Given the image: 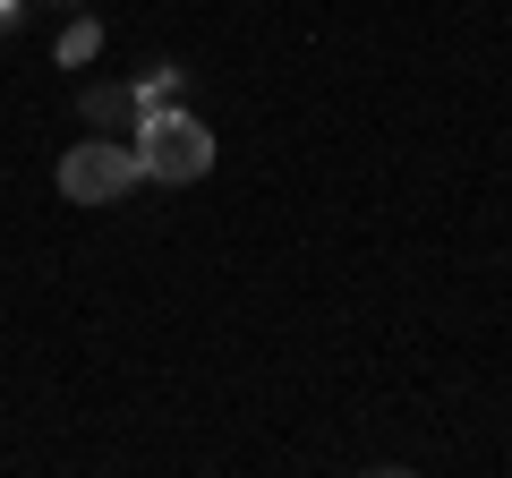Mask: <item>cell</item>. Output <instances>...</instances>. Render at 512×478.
Wrapping results in <instances>:
<instances>
[{
    "label": "cell",
    "mask_w": 512,
    "mask_h": 478,
    "mask_svg": "<svg viewBox=\"0 0 512 478\" xmlns=\"http://www.w3.org/2000/svg\"><path fill=\"white\" fill-rule=\"evenodd\" d=\"M128 146H137V171L146 180H163V188H188V180H205L214 171V129H205L197 111H146L137 129H128Z\"/></svg>",
    "instance_id": "1"
},
{
    "label": "cell",
    "mask_w": 512,
    "mask_h": 478,
    "mask_svg": "<svg viewBox=\"0 0 512 478\" xmlns=\"http://www.w3.org/2000/svg\"><path fill=\"white\" fill-rule=\"evenodd\" d=\"M137 180H146V171H137V146H128V137L94 129L86 146L60 154V197H69V205H120Z\"/></svg>",
    "instance_id": "2"
},
{
    "label": "cell",
    "mask_w": 512,
    "mask_h": 478,
    "mask_svg": "<svg viewBox=\"0 0 512 478\" xmlns=\"http://www.w3.org/2000/svg\"><path fill=\"white\" fill-rule=\"evenodd\" d=\"M77 111H86V129H103V137H128L137 120H146L137 86H86V94H77Z\"/></svg>",
    "instance_id": "3"
},
{
    "label": "cell",
    "mask_w": 512,
    "mask_h": 478,
    "mask_svg": "<svg viewBox=\"0 0 512 478\" xmlns=\"http://www.w3.org/2000/svg\"><path fill=\"white\" fill-rule=\"evenodd\" d=\"M94 52H103V26H94V18H77L69 35H60V69H86Z\"/></svg>",
    "instance_id": "4"
},
{
    "label": "cell",
    "mask_w": 512,
    "mask_h": 478,
    "mask_svg": "<svg viewBox=\"0 0 512 478\" xmlns=\"http://www.w3.org/2000/svg\"><path fill=\"white\" fill-rule=\"evenodd\" d=\"M171 94H180V69H171V60H163V69H146V77H137V103H146V111H163Z\"/></svg>",
    "instance_id": "5"
},
{
    "label": "cell",
    "mask_w": 512,
    "mask_h": 478,
    "mask_svg": "<svg viewBox=\"0 0 512 478\" xmlns=\"http://www.w3.org/2000/svg\"><path fill=\"white\" fill-rule=\"evenodd\" d=\"M18 18H26V0H0V35H18Z\"/></svg>",
    "instance_id": "6"
},
{
    "label": "cell",
    "mask_w": 512,
    "mask_h": 478,
    "mask_svg": "<svg viewBox=\"0 0 512 478\" xmlns=\"http://www.w3.org/2000/svg\"><path fill=\"white\" fill-rule=\"evenodd\" d=\"M43 9H77V0H43Z\"/></svg>",
    "instance_id": "7"
}]
</instances>
